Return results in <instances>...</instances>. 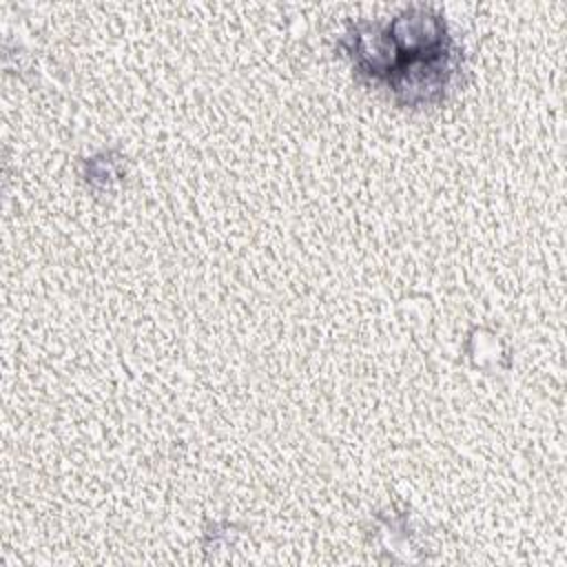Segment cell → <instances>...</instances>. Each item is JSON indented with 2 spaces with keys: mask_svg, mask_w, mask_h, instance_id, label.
Wrapping results in <instances>:
<instances>
[{
  "mask_svg": "<svg viewBox=\"0 0 567 567\" xmlns=\"http://www.w3.org/2000/svg\"><path fill=\"white\" fill-rule=\"evenodd\" d=\"M388 35L392 38L396 51L405 58L443 49V22L425 7H412L399 13L390 22Z\"/></svg>",
  "mask_w": 567,
  "mask_h": 567,
  "instance_id": "obj_1",
  "label": "cell"
},
{
  "mask_svg": "<svg viewBox=\"0 0 567 567\" xmlns=\"http://www.w3.org/2000/svg\"><path fill=\"white\" fill-rule=\"evenodd\" d=\"M352 51L361 66H365L372 73H385L394 71V53L396 47L388 31H379L372 24H365L363 29H357Z\"/></svg>",
  "mask_w": 567,
  "mask_h": 567,
  "instance_id": "obj_2",
  "label": "cell"
}]
</instances>
